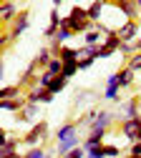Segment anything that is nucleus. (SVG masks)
Returning a JSON list of instances; mask_svg holds the SVG:
<instances>
[{"instance_id":"1","label":"nucleus","mask_w":141,"mask_h":158,"mask_svg":"<svg viewBox=\"0 0 141 158\" xmlns=\"http://www.w3.org/2000/svg\"><path fill=\"white\" fill-rule=\"evenodd\" d=\"M48 135H51V126H48L46 118H40L38 123L30 126V131H28L23 138H20V141H23L25 148H35V146H43V143L48 141Z\"/></svg>"},{"instance_id":"2","label":"nucleus","mask_w":141,"mask_h":158,"mask_svg":"<svg viewBox=\"0 0 141 158\" xmlns=\"http://www.w3.org/2000/svg\"><path fill=\"white\" fill-rule=\"evenodd\" d=\"M106 3L111 8H116L126 20H139V18H141V10L136 5V0H106Z\"/></svg>"},{"instance_id":"3","label":"nucleus","mask_w":141,"mask_h":158,"mask_svg":"<svg viewBox=\"0 0 141 158\" xmlns=\"http://www.w3.org/2000/svg\"><path fill=\"white\" fill-rule=\"evenodd\" d=\"M28 28H30V10H28V8H23V10L18 13V18L13 20V25H8V33H10L13 40H18V38L23 35Z\"/></svg>"},{"instance_id":"4","label":"nucleus","mask_w":141,"mask_h":158,"mask_svg":"<svg viewBox=\"0 0 141 158\" xmlns=\"http://www.w3.org/2000/svg\"><path fill=\"white\" fill-rule=\"evenodd\" d=\"M139 20H124L118 28H116V33H118V38L124 43H134V40H139Z\"/></svg>"},{"instance_id":"5","label":"nucleus","mask_w":141,"mask_h":158,"mask_svg":"<svg viewBox=\"0 0 141 158\" xmlns=\"http://www.w3.org/2000/svg\"><path fill=\"white\" fill-rule=\"evenodd\" d=\"M104 98L113 103H121V83H118V73H111L106 78V88H104Z\"/></svg>"},{"instance_id":"6","label":"nucleus","mask_w":141,"mask_h":158,"mask_svg":"<svg viewBox=\"0 0 141 158\" xmlns=\"http://www.w3.org/2000/svg\"><path fill=\"white\" fill-rule=\"evenodd\" d=\"M18 5H15V0H3L0 3V20H3V25L8 28V25H13V20L18 18Z\"/></svg>"},{"instance_id":"7","label":"nucleus","mask_w":141,"mask_h":158,"mask_svg":"<svg viewBox=\"0 0 141 158\" xmlns=\"http://www.w3.org/2000/svg\"><path fill=\"white\" fill-rule=\"evenodd\" d=\"M38 110H40V103H28L23 110H20V113H15V121L18 123H38L40 121V118H38Z\"/></svg>"},{"instance_id":"8","label":"nucleus","mask_w":141,"mask_h":158,"mask_svg":"<svg viewBox=\"0 0 141 158\" xmlns=\"http://www.w3.org/2000/svg\"><path fill=\"white\" fill-rule=\"evenodd\" d=\"M141 115V98L134 95L129 98L126 103H121V121H126V118H139Z\"/></svg>"},{"instance_id":"9","label":"nucleus","mask_w":141,"mask_h":158,"mask_svg":"<svg viewBox=\"0 0 141 158\" xmlns=\"http://www.w3.org/2000/svg\"><path fill=\"white\" fill-rule=\"evenodd\" d=\"M38 75H40V73H38V65H35V63H30L23 73H20L18 85L23 88V90H25V88H33V85H35V81H38Z\"/></svg>"},{"instance_id":"10","label":"nucleus","mask_w":141,"mask_h":158,"mask_svg":"<svg viewBox=\"0 0 141 158\" xmlns=\"http://www.w3.org/2000/svg\"><path fill=\"white\" fill-rule=\"evenodd\" d=\"M25 106H28L25 93L18 95V98H10V101H0V110H5V113H20Z\"/></svg>"},{"instance_id":"11","label":"nucleus","mask_w":141,"mask_h":158,"mask_svg":"<svg viewBox=\"0 0 141 158\" xmlns=\"http://www.w3.org/2000/svg\"><path fill=\"white\" fill-rule=\"evenodd\" d=\"M113 113L111 110H98V115H96V121L91 123V128L88 131H108L111 128V123H113Z\"/></svg>"},{"instance_id":"12","label":"nucleus","mask_w":141,"mask_h":158,"mask_svg":"<svg viewBox=\"0 0 141 158\" xmlns=\"http://www.w3.org/2000/svg\"><path fill=\"white\" fill-rule=\"evenodd\" d=\"M78 123L76 121H71V123H63V126H58V131H55V143H63V141H68V138H73V135H78Z\"/></svg>"},{"instance_id":"13","label":"nucleus","mask_w":141,"mask_h":158,"mask_svg":"<svg viewBox=\"0 0 141 158\" xmlns=\"http://www.w3.org/2000/svg\"><path fill=\"white\" fill-rule=\"evenodd\" d=\"M53 58H55V55H53L51 45H43V48H40V50L35 53V58H33V63H35V65H38L40 70H46V68H48V63L53 60Z\"/></svg>"},{"instance_id":"14","label":"nucleus","mask_w":141,"mask_h":158,"mask_svg":"<svg viewBox=\"0 0 141 158\" xmlns=\"http://www.w3.org/2000/svg\"><path fill=\"white\" fill-rule=\"evenodd\" d=\"M106 133L108 131H91L86 138H83V148H96V146H104L106 143Z\"/></svg>"},{"instance_id":"15","label":"nucleus","mask_w":141,"mask_h":158,"mask_svg":"<svg viewBox=\"0 0 141 158\" xmlns=\"http://www.w3.org/2000/svg\"><path fill=\"white\" fill-rule=\"evenodd\" d=\"M106 5H108V3H101V0H91V5L86 8V10H88V18H91V23H101Z\"/></svg>"},{"instance_id":"16","label":"nucleus","mask_w":141,"mask_h":158,"mask_svg":"<svg viewBox=\"0 0 141 158\" xmlns=\"http://www.w3.org/2000/svg\"><path fill=\"white\" fill-rule=\"evenodd\" d=\"M116 73H118V83H121V90H124V88H131V85H134L136 70H131L129 65H124V68H118Z\"/></svg>"},{"instance_id":"17","label":"nucleus","mask_w":141,"mask_h":158,"mask_svg":"<svg viewBox=\"0 0 141 158\" xmlns=\"http://www.w3.org/2000/svg\"><path fill=\"white\" fill-rule=\"evenodd\" d=\"M18 95H23V88H20L18 83L0 88V101H10V98H18Z\"/></svg>"},{"instance_id":"18","label":"nucleus","mask_w":141,"mask_h":158,"mask_svg":"<svg viewBox=\"0 0 141 158\" xmlns=\"http://www.w3.org/2000/svg\"><path fill=\"white\" fill-rule=\"evenodd\" d=\"M20 143H23V141H20V138H15V135H10L8 141H5L3 146H0V156H10V153H18V148H20Z\"/></svg>"},{"instance_id":"19","label":"nucleus","mask_w":141,"mask_h":158,"mask_svg":"<svg viewBox=\"0 0 141 158\" xmlns=\"http://www.w3.org/2000/svg\"><path fill=\"white\" fill-rule=\"evenodd\" d=\"M60 60H63V63H78V48H71V45H63V48H60Z\"/></svg>"},{"instance_id":"20","label":"nucleus","mask_w":141,"mask_h":158,"mask_svg":"<svg viewBox=\"0 0 141 158\" xmlns=\"http://www.w3.org/2000/svg\"><path fill=\"white\" fill-rule=\"evenodd\" d=\"M104 38H106L104 33L93 28V30H88V33L83 35V45H101V43H104Z\"/></svg>"},{"instance_id":"21","label":"nucleus","mask_w":141,"mask_h":158,"mask_svg":"<svg viewBox=\"0 0 141 158\" xmlns=\"http://www.w3.org/2000/svg\"><path fill=\"white\" fill-rule=\"evenodd\" d=\"M66 88H68V78H66V75H55V78H53V83H51V88H48V90H51L53 95H58V93H63Z\"/></svg>"},{"instance_id":"22","label":"nucleus","mask_w":141,"mask_h":158,"mask_svg":"<svg viewBox=\"0 0 141 158\" xmlns=\"http://www.w3.org/2000/svg\"><path fill=\"white\" fill-rule=\"evenodd\" d=\"M73 35H76V33H73L71 28H58V33H55V38H53V40H55V43H60V45H66Z\"/></svg>"},{"instance_id":"23","label":"nucleus","mask_w":141,"mask_h":158,"mask_svg":"<svg viewBox=\"0 0 141 158\" xmlns=\"http://www.w3.org/2000/svg\"><path fill=\"white\" fill-rule=\"evenodd\" d=\"M53 73L51 70H40V75H38V81H35V85L38 88H51V83H53Z\"/></svg>"},{"instance_id":"24","label":"nucleus","mask_w":141,"mask_h":158,"mask_svg":"<svg viewBox=\"0 0 141 158\" xmlns=\"http://www.w3.org/2000/svg\"><path fill=\"white\" fill-rule=\"evenodd\" d=\"M48 153H46V148L43 146H35V148H28L25 153H23V158H46Z\"/></svg>"},{"instance_id":"25","label":"nucleus","mask_w":141,"mask_h":158,"mask_svg":"<svg viewBox=\"0 0 141 158\" xmlns=\"http://www.w3.org/2000/svg\"><path fill=\"white\" fill-rule=\"evenodd\" d=\"M46 70H51L53 75H60V73H63V60H60V58H53V60L48 63Z\"/></svg>"},{"instance_id":"26","label":"nucleus","mask_w":141,"mask_h":158,"mask_svg":"<svg viewBox=\"0 0 141 158\" xmlns=\"http://www.w3.org/2000/svg\"><path fill=\"white\" fill-rule=\"evenodd\" d=\"M104 151H106V158H121V148L116 143H104Z\"/></svg>"},{"instance_id":"27","label":"nucleus","mask_w":141,"mask_h":158,"mask_svg":"<svg viewBox=\"0 0 141 158\" xmlns=\"http://www.w3.org/2000/svg\"><path fill=\"white\" fill-rule=\"evenodd\" d=\"M78 70H81V68H78V63H63V73H60V75H66L68 81H71V78H73Z\"/></svg>"},{"instance_id":"28","label":"nucleus","mask_w":141,"mask_h":158,"mask_svg":"<svg viewBox=\"0 0 141 158\" xmlns=\"http://www.w3.org/2000/svg\"><path fill=\"white\" fill-rule=\"evenodd\" d=\"M118 53L124 55V60L129 63V58H131V55L136 53V50H134V43H121V48H118Z\"/></svg>"},{"instance_id":"29","label":"nucleus","mask_w":141,"mask_h":158,"mask_svg":"<svg viewBox=\"0 0 141 158\" xmlns=\"http://www.w3.org/2000/svg\"><path fill=\"white\" fill-rule=\"evenodd\" d=\"M131 70H136V73H141V53H134L131 58H129V63H126Z\"/></svg>"},{"instance_id":"30","label":"nucleus","mask_w":141,"mask_h":158,"mask_svg":"<svg viewBox=\"0 0 141 158\" xmlns=\"http://www.w3.org/2000/svg\"><path fill=\"white\" fill-rule=\"evenodd\" d=\"M86 153H88L86 158H106V151H104V146H96V148H88Z\"/></svg>"},{"instance_id":"31","label":"nucleus","mask_w":141,"mask_h":158,"mask_svg":"<svg viewBox=\"0 0 141 158\" xmlns=\"http://www.w3.org/2000/svg\"><path fill=\"white\" fill-rule=\"evenodd\" d=\"M91 95H93V90H78V93H76V106H81L83 101H88Z\"/></svg>"},{"instance_id":"32","label":"nucleus","mask_w":141,"mask_h":158,"mask_svg":"<svg viewBox=\"0 0 141 158\" xmlns=\"http://www.w3.org/2000/svg\"><path fill=\"white\" fill-rule=\"evenodd\" d=\"M86 156H88V153H86V148H83V146H78V148H73L66 158H86Z\"/></svg>"},{"instance_id":"33","label":"nucleus","mask_w":141,"mask_h":158,"mask_svg":"<svg viewBox=\"0 0 141 158\" xmlns=\"http://www.w3.org/2000/svg\"><path fill=\"white\" fill-rule=\"evenodd\" d=\"M93 63H96V58H81V60H78V68H81V70H88Z\"/></svg>"},{"instance_id":"34","label":"nucleus","mask_w":141,"mask_h":158,"mask_svg":"<svg viewBox=\"0 0 141 158\" xmlns=\"http://www.w3.org/2000/svg\"><path fill=\"white\" fill-rule=\"evenodd\" d=\"M10 43H13V38H10V33L5 30V33H3V38H0V48L8 50V48H10Z\"/></svg>"},{"instance_id":"35","label":"nucleus","mask_w":141,"mask_h":158,"mask_svg":"<svg viewBox=\"0 0 141 158\" xmlns=\"http://www.w3.org/2000/svg\"><path fill=\"white\" fill-rule=\"evenodd\" d=\"M129 156H141V141H134L129 146Z\"/></svg>"},{"instance_id":"36","label":"nucleus","mask_w":141,"mask_h":158,"mask_svg":"<svg viewBox=\"0 0 141 158\" xmlns=\"http://www.w3.org/2000/svg\"><path fill=\"white\" fill-rule=\"evenodd\" d=\"M0 158H23V153L18 151V153H10V156H0Z\"/></svg>"},{"instance_id":"37","label":"nucleus","mask_w":141,"mask_h":158,"mask_svg":"<svg viewBox=\"0 0 141 158\" xmlns=\"http://www.w3.org/2000/svg\"><path fill=\"white\" fill-rule=\"evenodd\" d=\"M134 50H136V53H141V38H139V40H134Z\"/></svg>"},{"instance_id":"38","label":"nucleus","mask_w":141,"mask_h":158,"mask_svg":"<svg viewBox=\"0 0 141 158\" xmlns=\"http://www.w3.org/2000/svg\"><path fill=\"white\" fill-rule=\"evenodd\" d=\"M51 3H53V8H58L60 3H66V0H51Z\"/></svg>"},{"instance_id":"39","label":"nucleus","mask_w":141,"mask_h":158,"mask_svg":"<svg viewBox=\"0 0 141 158\" xmlns=\"http://www.w3.org/2000/svg\"><path fill=\"white\" fill-rule=\"evenodd\" d=\"M46 158H58V156H53V153H48V156H46Z\"/></svg>"},{"instance_id":"40","label":"nucleus","mask_w":141,"mask_h":158,"mask_svg":"<svg viewBox=\"0 0 141 158\" xmlns=\"http://www.w3.org/2000/svg\"><path fill=\"white\" fill-rule=\"evenodd\" d=\"M136 5H139V10H141V0H136Z\"/></svg>"},{"instance_id":"41","label":"nucleus","mask_w":141,"mask_h":158,"mask_svg":"<svg viewBox=\"0 0 141 158\" xmlns=\"http://www.w3.org/2000/svg\"><path fill=\"white\" fill-rule=\"evenodd\" d=\"M126 158H141V156H126Z\"/></svg>"},{"instance_id":"42","label":"nucleus","mask_w":141,"mask_h":158,"mask_svg":"<svg viewBox=\"0 0 141 158\" xmlns=\"http://www.w3.org/2000/svg\"><path fill=\"white\" fill-rule=\"evenodd\" d=\"M73 3H76V5H81V0H73Z\"/></svg>"},{"instance_id":"43","label":"nucleus","mask_w":141,"mask_h":158,"mask_svg":"<svg viewBox=\"0 0 141 158\" xmlns=\"http://www.w3.org/2000/svg\"><path fill=\"white\" fill-rule=\"evenodd\" d=\"M101 3H106V0H101Z\"/></svg>"},{"instance_id":"44","label":"nucleus","mask_w":141,"mask_h":158,"mask_svg":"<svg viewBox=\"0 0 141 158\" xmlns=\"http://www.w3.org/2000/svg\"><path fill=\"white\" fill-rule=\"evenodd\" d=\"M121 158H126V156H121Z\"/></svg>"}]
</instances>
